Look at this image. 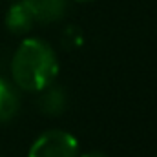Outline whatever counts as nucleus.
<instances>
[{
	"label": "nucleus",
	"instance_id": "nucleus-1",
	"mask_svg": "<svg viewBox=\"0 0 157 157\" xmlns=\"http://www.w3.org/2000/svg\"><path fill=\"white\" fill-rule=\"evenodd\" d=\"M59 73L55 49L42 39H26L11 59V75L17 88L24 91H42L53 84Z\"/></svg>",
	"mask_w": 157,
	"mask_h": 157
},
{
	"label": "nucleus",
	"instance_id": "nucleus-2",
	"mask_svg": "<svg viewBox=\"0 0 157 157\" xmlns=\"http://www.w3.org/2000/svg\"><path fill=\"white\" fill-rule=\"evenodd\" d=\"M28 157H78V143L64 130H48L33 141Z\"/></svg>",
	"mask_w": 157,
	"mask_h": 157
},
{
	"label": "nucleus",
	"instance_id": "nucleus-3",
	"mask_svg": "<svg viewBox=\"0 0 157 157\" xmlns=\"http://www.w3.org/2000/svg\"><path fill=\"white\" fill-rule=\"evenodd\" d=\"M33 24H35V17H33V13H31L26 0H18L9 7V11L6 15V28L13 35L29 33Z\"/></svg>",
	"mask_w": 157,
	"mask_h": 157
},
{
	"label": "nucleus",
	"instance_id": "nucleus-4",
	"mask_svg": "<svg viewBox=\"0 0 157 157\" xmlns=\"http://www.w3.org/2000/svg\"><path fill=\"white\" fill-rule=\"evenodd\" d=\"M26 2L35 17V22L40 24H53L60 20L68 7V0H26Z\"/></svg>",
	"mask_w": 157,
	"mask_h": 157
},
{
	"label": "nucleus",
	"instance_id": "nucleus-5",
	"mask_svg": "<svg viewBox=\"0 0 157 157\" xmlns=\"http://www.w3.org/2000/svg\"><path fill=\"white\" fill-rule=\"evenodd\" d=\"M68 104V95L66 91L57 86V84H49L40 91V99H39V108L44 115H51L57 117L66 110Z\"/></svg>",
	"mask_w": 157,
	"mask_h": 157
},
{
	"label": "nucleus",
	"instance_id": "nucleus-6",
	"mask_svg": "<svg viewBox=\"0 0 157 157\" xmlns=\"http://www.w3.org/2000/svg\"><path fill=\"white\" fill-rule=\"evenodd\" d=\"M20 110L18 90L13 82L0 77V124L9 122Z\"/></svg>",
	"mask_w": 157,
	"mask_h": 157
},
{
	"label": "nucleus",
	"instance_id": "nucleus-7",
	"mask_svg": "<svg viewBox=\"0 0 157 157\" xmlns=\"http://www.w3.org/2000/svg\"><path fill=\"white\" fill-rule=\"evenodd\" d=\"M80 157H110L108 154H104V152H99V150H93V152H88V154H84V155Z\"/></svg>",
	"mask_w": 157,
	"mask_h": 157
},
{
	"label": "nucleus",
	"instance_id": "nucleus-8",
	"mask_svg": "<svg viewBox=\"0 0 157 157\" xmlns=\"http://www.w3.org/2000/svg\"><path fill=\"white\" fill-rule=\"evenodd\" d=\"M77 2H91V0H77Z\"/></svg>",
	"mask_w": 157,
	"mask_h": 157
},
{
	"label": "nucleus",
	"instance_id": "nucleus-9",
	"mask_svg": "<svg viewBox=\"0 0 157 157\" xmlns=\"http://www.w3.org/2000/svg\"><path fill=\"white\" fill-rule=\"evenodd\" d=\"M0 157H2V155H0Z\"/></svg>",
	"mask_w": 157,
	"mask_h": 157
}]
</instances>
